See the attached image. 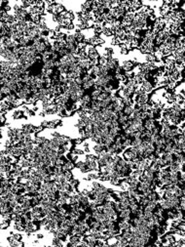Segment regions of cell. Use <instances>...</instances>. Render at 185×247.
Segmentation results:
<instances>
[{
  "mask_svg": "<svg viewBox=\"0 0 185 247\" xmlns=\"http://www.w3.org/2000/svg\"><path fill=\"white\" fill-rule=\"evenodd\" d=\"M10 234H12V235L15 237V239H16V240H22V234H14L13 232H11Z\"/></svg>",
  "mask_w": 185,
  "mask_h": 247,
  "instance_id": "obj_20",
  "label": "cell"
},
{
  "mask_svg": "<svg viewBox=\"0 0 185 247\" xmlns=\"http://www.w3.org/2000/svg\"><path fill=\"white\" fill-rule=\"evenodd\" d=\"M141 87H142V89L144 90V92L147 93V94H149L152 90H153V88H154V86H153V84H152V82L149 81V80H144V81L142 82V84H141Z\"/></svg>",
  "mask_w": 185,
  "mask_h": 247,
  "instance_id": "obj_1",
  "label": "cell"
},
{
  "mask_svg": "<svg viewBox=\"0 0 185 247\" xmlns=\"http://www.w3.org/2000/svg\"><path fill=\"white\" fill-rule=\"evenodd\" d=\"M129 186H130V184L127 182V181H125V180H122L121 182H120V184H119V187L121 188L123 190H128L129 189Z\"/></svg>",
  "mask_w": 185,
  "mask_h": 247,
  "instance_id": "obj_15",
  "label": "cell"
},
{
  "mask_svg": "<svg viewBox=\"0 0 185 247\" xmlns=\"http://www.w3.org/2000/svg\"><path fill=\"white\" fill-rule=\"evenodd\" d=\"M120 182H121V179L118 178V177H114V178H111V179H110V183H111L112 185H114V186H119Z\"/></svg>",
  "mask_w": 185,
  "mask_h": 247,
  "instance_id": "obj_17",
  "label": "cell"
},
{
  "mask_svg": "<svg viewBox=\"0 0 185 247\" xmlns=\"http://www.w3.org/2000/svg\"><path fill=\"white\" fill-rule=\"evenodd\" d=\"M39 115H40V116H45V115H46V113H45V112H44V111H43V110H42V111H41V112H40V113H39Z\"/></svg>",
  "mask_w": 185,
  "mask_h": 247,
  "instance_id": "obj_26",
  "label": "cell"
},
{
  "mask_svg": "<svg viewBox=\"0 0 185 247\" xmlns=\"http://www.w3.org/2000/svg\"><path fill=\"white\" fill-rule=\"evenodd\" d=\"M103 149H105V148H104V145H101V144H95V146L94 147V150L95 151L96 154L101 153Z\"/></svg>",
  "mask_w": 185,
  "mask_h": 247,
  "instance_id": "obj_13",
  "label": "cell"
},
{
  "mask_svg": "<svg viewBox=\"0 0 185 247\" xmlns=\"http://www.w3.org/2000/svg\"><path fill=\"white\" fill-rule=\"evenodd\" d=\"M60 135L58 133V132H54V133H52V137L53 138H58V137H60Z\"/></svg>",
  "mask_w": 185,
  "mask_h": 247,
  "instance_id": "obj_24",
  "label": "cell"
},
{
  "mask_svg": "<svg viewBox=\"0 0 185 247\" xmlns=\"http://www.w3.org/2000/svg\"><path fill=\"white\" fill-rule=\"evenodd\" d=\"M63 174H64V178H65V180H66L67 182H68L69 180H71L72 178H73V175H72L71 171H65Z\"/></svg>",
  "mask_w": 185,
  "mask_h": 247,
  "instance_id": "obj_18",
  "label": "cell"
},
{
  "mask_svg": "<svg viewBox=\"0 0 185 247\" xmlns=\"http://www.w3.org/2000/svg\"><path fill=\"white\" fill-rule=\"evenodd\" d=\"M0 92H1V93L4 95V96H5V97H6V96H8V95H10V94L12 93V91H11L9 88H8L7 86H4V85L0 87Z\"/></svg>",
  "mask_w": 185,
  "mask_h": 247,
  "instance_id": "obj_12",
  "label": "cell"
},
{
  "mask_svg": "<svg viewBox=\"0 0 185 247\" xmlns=\"http://www.w3.org/2000/svg\"><path fill=\"white\" fill-rule=\"evenodd\" d=\"M94 84H95V79H92V80H90V81L83 83V84H82V88H83L85 91L90 90V89H92L93 87H94Z\"/></svg>",
  "mask_w": 185,
  "mask_h": 247,
  "instance_id": "obj_6",
  "label": "cell"
},
{
  "mask_svg": "<svg viewBox=\"0 0 185 247\" xmlns=\"http://www.w3.org/2000/svg\"><path fill=\"white\" fill-rule=\"evenodd\" d=\"M13 118H14V119H21V118H23V112H22V110H21V109L15 110L14 113H13Z\"/></svg>",
  "mask_w": 185,
  "mask_h": 247,
  "instance_id": "obj_10",
  "label": "cell"
},
{
  "mask_svg": "<svg viewBox=\"0 0 185 247\" xmlns=\"http://www.w3.org/2000/svg\"><path fill=\"white\" fill-rule=\"evenodd\" d=\"M72 143H73L74 146H77V145H81L83 143V140L81 138H78V139H74V140H71Z\"/></svg>",
  "mask_w": 185,
  "mask_h": 247,
  "instance_id": "obj_19",
  "label": "cell"
},
{
  "mask_svg": "<svg viewBox=\"0 0 185 247\" xmlns=\"http://www.w3.org/2000/svg\"><path fill=\"white\" fill-rule=\"evenodd\" d=\"M38 242H39V241H38V240H37V239H36V240H34V241H33V243H34V244H36V243H38Z\"/></svg>",
  "mask_w": 185,
  "mask_h": 247,
  "instance_id": "obj_27",
  "label": "cell"
},
{
  "mask_svg": "<svg viewBox=\"0 0 185 247\" xmlns=\"http://www.w3.org/2000/svg\"><path fill=\"white\" fill-rule=\"evenodd\" d=\"M74 81H75V83L77 84V85H81L82 86V84H83V80H82V77H76L75 79H74Z\"/></svg>",
  "mask_w": 185,
  "mask_h": 247,
  "instance_id": "obj_22",
  "label": "cell"
},
{
  "mask_svg": "<svg viewBox=\"0 0 185 247\" xmlns=\"http://www.w3.org/2000/svg\"><path fill=\"white\" fill-rule=\"evenodd\" d=\"M133 106H125L124 108H123V113H124L125 115H127V116L131 115V114L133 113Z\"/></svg>",
  "mask_w": 185,
  "mask_h": 247,
  "instance_id": "obj_8",
  "label": "cell"
},
{
  "mask_svg": "<svg viewBox=\"0 0 185 247\" xmlns=\"http://www.w3.org/2000/svg\"><path fill=\"white\" fill-rule=\"evenodd\" d=\"M148 198H149V200H151V201H158L160 197H159V195H158L156 190H153V192L148 195Z\"/></svg>",
  "mask_w": 185,
  "mask_h": 247,
  "instance_id": "obj_9",
  "label": "cell"
},
{
  "mask_svg": "<svg viewBox=\"0 0 185 247\" xmlns=\"http://www.w3.org/2000/svg\"><path fill=\"white\" fill-rule=\"evenodd\" d=\"M22 131L25 133V135L26 134H33L34 133V129H35V126L31 125V124H26L22 126Z\"/></svg>",
  "mask_w": 185,
  "mask_h": 247,
  "instance_id": "obj_3",
  "label": "cell"
},
{
  "mask_svg": "<svg viewBox=\"0 0 185 247\" xmlns=\"http://www.w3.org/2000/svg\"><path fill=\"white\" fill-rule=\"evenodd\" d=\"M10 223L11 221H6V220H3L1 223H0V229H6L9 228L10 226Z\"/></svg>",
  "mask_w": 185,
  "mask_h": 247,
  "instance_id": "obj_16",
  "label": "cell"
},
{
  "mask_svg": "<svg viewBox=\"0 0 185 247\" xmlns=\"http://www.w3.org/2000/svg\"><path fill=\"white\" fill-rule=\"evenodd\" d=\"M2 218H3V220H6V221H11V213L2 214Z\"/></svg>",
  "mask_w": 185,
  "mask_h": 247,
  "instance_id": "obj_21",
  "label": "cell"
},
{
  "mask_svg": "<svg viewBox=\"0 0 185 247\" xmlns=\"http://www.w3.org/2000/svg\"><path fill=\"white\" fill-rule=\"evenodd\" d=\"M145 60H146V63H155V62H157L154 54H146Z\"/></svg>",
  "mask_w": 185,
  "mask_h": 247,
  "instance_id": "obj_14",
  "label": "cell"
},
{
  "mask_svg": "<svg viewBox=\"0 0 185 247\" xmlns=\"http://www.w3.org/2000/svg\"><path fill=\"white\" fill-rule=\"evenodd\" d=\"M93 2L94 1H86L85 3H83L82 6H81V11L82 12H90L92 5H93Z\"/></svg>",
  "mask_w": 185,
  "mask_h": 247,
  "instance_id": "obj_5",
  "label": "cell"
},
{
  "mask_svg": "<svg viewBox=\"0 0 185 247\" xmlns=\"http://www.w3.org/2000/svg\"><path fill=\"white\" fill-rule=\"evenodd\" d=\"M80 103H81V106L82 105H87V106H90L91 103H92V98L90 96V94H85L84 96L79 100Z\"/></svg>",
  "mask_w": 185,
  "mask_h": 247,
  "instance_id": "obj_4",
  "label": "cell"
},
{
  "mask_svg": "<svg viewBox=\"0 0 185 247\" xmlns=\"http://www.w3.org/2000/svg\"><path fill=\"white\" fill-rule=\"evenodd\" d=\"M65 42L68 43V44H77L76 40H75V37L73 34H66L65 36Z\"/></svg>",
  "mask_w": 185,
  "mask_h": 247,
  "instance_id": "obj_7",
  "label": "cell"
},
{
  "mask_svg": "<svg viewBox=\"0 0 185 247\" xmlns=\"http://www.w3.org/2000/svg\"><path fill=\"white\" fill-rule=\"evenodd\" d=\"M41 126L43 127L44 129H45V128H49V121H47V120H44V121H42V123H41Z\"/></svg>",
  "mask_w": 185,
  "mask_h": 247,
  "instance_id": "obj_23",
  "label": "cell"
},
{
  "mask_svg": "<svg viewBox=\"0 0 185 247\" xmlns=\"http://www.w3.org/2000/svg\"><path fill=\"white\" fill-rule=\"evenodd\" d=\"M73 35H74V37H75V40H76L77 44H78V43H83V42H84V40H85V35L83 34L82 31H80V30H77V29H76L75 33H74Z\"/></svg>",
  "mask_w": 185,
  "mask_h": 247,
  "instance_id": "obj_2",
  "label": "cell"
},
{
  "mask_svg": "<svg viewBox=\"0 0 185 247\" xmlns=\"http://www.w3.org/2000/svg\"><path fill=\"white\" fill-rule=\"evenodd\" d=\"M112 55H113V50H112V48H105V51H104L102 56L108 60V59L112 58Z\"/></svg>",
  "mask_w": 185,
  "mask_h": 247,
  "instance_id": "obj_11",
  "label": "cell"
},
{
  "mask_svg": "<svg viewBox=\"0 0 185 247\" xmlns=\"http://www.w3.org/2000/svg\"><path fill=\"white\" fill-rule=\"evenodd\" d=\"M36 237H37V239H42V238L44 237V235H43L42 234H38L36 235Z\"/></svg>",
  "mask_w": 185,
  "mask_h": 247,
  "instance_id": "obj_25",
  "label": "cell"
}]
</instances>
